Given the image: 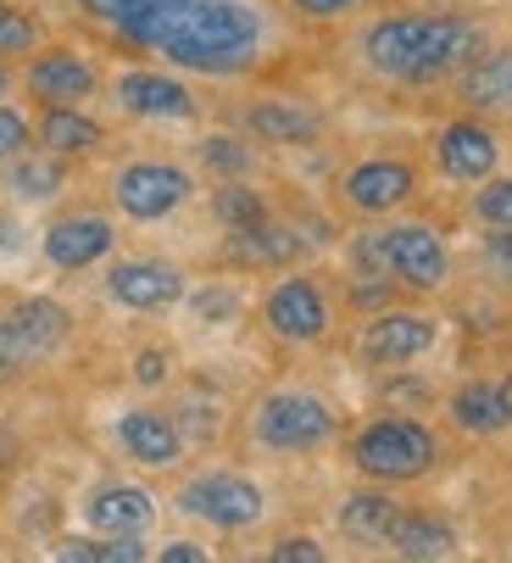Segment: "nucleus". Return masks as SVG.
I'll use <instances>...</instances> for the list:
<instances>
[{
  "mask_svg": "<svg viewBox=\"0 0 512 563\" xmlns=\"http://www.w3.org/2000/svg\"><path fill=\"white\" fill-rule=\"evenodd\" d=\"M474 218L490 223V229H512V179H490L474 196Z\"/></svg>",
  "mask_w": 512,
  "mask_h": 563,
  "instance_id": "nucleus-31",
  "label": "nucleus"
},
{
  "mask_svg": "<svg viewBox=\"0 0 512 563\" xmlns=\"http://www.w3.org/2000/svg\"><path fill=\"white\" fill-rule=\"evenodd\" d=\"M245 129L268 145H307L323 134V112H312L307 101H285V96H268L245 112Z\"/></svg>",
  "mask_w": 512,
  "mask_h": 563,
  "instance_id": "nucleus-19",
  "label": "nucleus"
},
{
  "mask_svg": "<svg viewBox=\"0 0 512 563\" xmlns=\"http://www.w3.org/2000/svg\"><path fill=\"white\" fill-rule=\"evenodd\" d=\"M7 185H12V196L18 201H51L56 190H62V163L51 151H18L12 156V174H7Z\"/></svg>",
  "mask_w": 512,
  "mask_h": 563,
  "instance_id": "nucleus-26",
  "label": "nucleus"
},
{
  "mask_svg": "<svg viewBox=\"0 0 512 563\" xmlns=\"http://www.w3.org/2000/svg\"><path fill=\"white\" fill-rule=\"evenodd\" d=\"M290 7H296L301 18H323V23H329V18H346L352 0H290Z\"/></svg>",
  "mask_w": 512,
  "mask_h": 563,
  "instance_id": "nucleus-35",
  "label": "nucleus"
},
{
  "mask_svg": "<svg viewBox=\"0 0 512 563\" xmlns=\"http://www.w3.org/2000/svg\"><path fill=\"white\" fill-rule=\"evenodd\" d=\"M134 7H145V0H84V12L101 18V23H118V18H129Z\"/></svg>",
  "mask_w": 512,
  "mask_h": 563,
  "instance_id": "nucleus-36",
  "label": "nucleus"
},
{
  "mask_svg": "<svg viewBox=\"0 0 512 563\" xmlns=\"http://www.w3.org/2000/svg\"><path fill=\"white\" fill-rule=\"evenodd\" d=\"M84 519H90L96 536H145L151 519H156V503L140 486H101L84 503Z\"/></svg>",
  "mask_w": 512,
  "mask_h": 563,
  "instance_id": "nucleus-18",
  "label": "nucleus"
},
{
  "mask_svg": "<svg viewBox=\"0 0 512 563\" xmlns=\"http://www.w3.org/2000/svg\"><path fill=\"white\" fill-rule=\"evenodd\" d=\"M190 174L185 168H174V163H129L118 179H112V201H118V212L123 218H134V223H156V218H167V212H179L185 201H190Z\"/></svg>",
  "mask_w": 512,
  "mask_h": 563,
  "instance_id": "nucleus-8",
  "label": "nucleus"
},
{
  "mask_svg": "<svg viewBox=\"0 0 512 563\" xmlns=\"http://www.w3.org/2000/svg\"><path fill=\"white\" fill-rule=\"evenodd\" d=\"M251 430L274 452H318L334 441V408L312 390H268L256 401Z\"/></svg>",
  "mask_w": 512,
  "mask_h": 563,
  "instance_id": "nucleus-5",
  "label": "nucleus"
},
{
  "mask_svg": "<svg viewBox=\"0 0 512 563\" xmlns=\"http://www.w3.org/2000/svg\"><path fill=\"white\" fill-rule=\"evenodd\" d=\"M201 163H207L212 174H223V179H240V174L251 168V151H245L240 140H229V134H212V140L201 145Z\"/></svg>",
  "mask_w": 512,
  "mask_h": 563,
  "instance_id": "nucleus-30",
  "label": "nucleus"
},
{
  "mask_svg": "<svg viewBox=\"0 0 512 563\" xmlns=\"http://www.w3.org/2000/svg\"><path fill=\"white\" fill-rule=\"evenodd\" d=\"M34 134H40V151H51V156H84V151H96L107 140L101 123L84 118L78 107H45Z\"/></svg>",
  "mask_w": 512,
  "mask_h": 563,
  "instance_id": "nucleus-25",
  "label": "nucleus"
},
{
  "mask_svg": "<svg viewBox=\"0 0 512 563\" xmlns=\"http://www.w3.org/2000/svg\"><path fill=\"white\" fill-rule=\"evenodd\" d=\"M223 257H229V263H240V268H285V263H296V257H301V240H296L285 223L263 218V223L229 229Z\"/></svg>",
  "mask_w": 512,
  "mask_h": 563,
  "instance_id": "nucleus-20",
  "label": "nucleus"
},
{
  "mask_svg": "<svg viewBox=\"0 0 512 563\" xmlns=\"http://www.w3.org/2000/svg\"><path fill=\"white\" fill-rule=\"evenodd\" d=\"M134 374H140V385H162L167 379V352H140Z\"/></svg>",
  "mask_w": 512,
  "mask_h": 563,
  "instance_id": "nucleus-38",
  "label": "nucleus"
},
{
  "mask_svg": "<svg viewBox=\"0 0 512 563\" xmlns=\"http://www.w3.org/2000/svg\"><path fill=\"white\" fill-rule=\"evenodd\" d=\"M67 324H73L67 307H56L45 296H29V301L7 307L0 312V379H18L40 357H51L67 341Z\"/></svg>",
  "mask_w": 512,
  "mask_h": 563,
  "instance_id": "nucleus-6",
  "label": "nucleus"
},
{
  "mask_svg": "<svg viewBox=\"0 0 512 563\" xmlns=\"http://www.w3.org/2000/svg\"><path fill=\"white\" fill-rule=\"evenodd\" d=\"M352 263L374 279H396L407 290H441L452 274V257L441 246V234L430 223H385L357 234Z\"/></svg>",
  "mask_w": 512,
  "mask_h": 563,
  "instance_id": "nucleus-3",
  "label": "nucleus"
},
{
  "mask_svg": "<svg viewBox=\"0 0 512 563\" xmlns=\"http://www.w3.org/2000/svg\"><path fill=\"white\" fill-rule=\"evenodd\" d=\"M107 290L112 301L134 307V312H162L185 296V274L174 263H156V257H134V263H118L107 274Z\"/></svg>",
  "mask_w": 512,
  "mask_h": 563,
  "instance_id": "nucleus-15",
  "label": "nucleus"
},
{
  "mask_svg": "<svg viewBox=\"0 0 512 563\" xmlns=\"http://www.w3.org/2000/svg\"><path fill=\"white\" fill-rule=\"evenodd\" d=\"M196 307H201V318H229V312L240 307V296H229V290H201Z\"/></svg>",
  "mask_w": 512,
  "mask_h": 563,
  "instance_id": "nucleus-37",
  "label": "nucleus"
},
{
  "mask_svg": "<svg viewBox=\"0 0 512 563\" xmlns=\"http://www.w3.org/2000/svg\"><path fill=\"white\" fill-rule=\"evenodd\" d=\"M485 51V29L468 18H385L363 34V56L396 85H435Z\"/></svg>",
  "mask_w": 512,
  "mask_h": 563,
  "instance_id": "nucleus-2",
  "label": "nucleus"
},
{
  "mask_svg": "<svg viewBox=\"0 0 512 563\" xmlns=\"http://www.w3.org/2000/svg\"><path fill=\"white\" fill-rule=\"evenodd\" d=\"M112 29L134 45L162 51L174 67L212 73V78L245 73L263 51V18L245 0H145Z\"/></svg>",
  "mask_w": 512,
  "mask_h": 563,
  "instance_id": "nucleus-1",
  "label": "nucleus"
},
{
  "mask_svg": "<svg viewBox=\"0 0 512 563\" xmlns=\"http://www.w3.org/2000/svg\"><path fill=\"white\" fill-rule=\"evenodd\" d=\"M29 118L23 112H12V107H0V156H7V163H12V156L18 151H29Z\"/></svg>",
  "mask_w": 512,
  "mask_h": 563,
  "instance_id": "nucleus-32",
  "label": "nucleus"
},
{
  "mask_svg": "<svg viewBox=\"0 0 512 563\" xmlns=\"http://www.w3.org/2000/svg\"><path fill=\"white\" fill-rule=\"evenodd\" d=\"M7 90H12V67L0 62V101H7Z\"/></svg>",
  "mask_w": 512,
  "mask_h": 563,
  "instance_id": "nucleus-40",
  "label": "nucleus"
},
{
  "mask_svg": "<svg viewBox=\"0 0 512 563\" xmlns=\"http://www.w3.org/2000/svg\"><path fill=\"white\" fill-rule=\"evenodd\" d=\"M340 196H346L352 212L363 218H379V212H396L401 201L418 196V174L407 163H396V156H374V163L352 168L346 185H340Z\"/></svg>",
  "mask_w": 512,
  "mask_h": 563,
  "instance_id": "nucleus-13",
  "label": "nucleus"
},
{
  "mask_svg": "<svg viewBox=\"0 0 512 563\" xmlns=\"http://www.w3.org/2000/svg\"><path fill=\"white\" fill-rule=\"evenodd\" d=\"M452 424H457L463 435H479V441L501 435V430L512 424L501 385H496V379H468V385H457V390H452Z\"/></svg>",
  "mask_w": 512,
  "mask_h": 563,
  "instance_id": "nucleus-22",
  "label": "nucleus"
},
{
  "mask_svg": "<svg viewBox=\"0 0 512 563\" xmlns=\"http://www.w3.org/2000/svg\"><path fill=\"white\" fill-rule=\"evenodd\" d=\"M485 257H490V268H496V274H507V279H512V229L485 234Z\"/></svg>",
  "mask_w": 512,
  "mask_h": 563,
  "instance_id": "nucleus-34",
  "label": "nucleus"
},
{
  "mask_svg": "<svg viewBox=\"0 0 512 563\" xmlns=\"http://www.w3.org/2000/svg\"><path fill=\"white\" fill-rule=\"evenodd\" d=\"M263 324H268L279 341H296V346L323 341V330H329V301H323V290H318L312 279H279V285L268 290V301H263Z\"/></svg>",
  "mask_w": 512,
  "mask_h": 563,
  "instance_id": "nucleus-10",
  "label": "nucleus"
},
{
  "mask_svg": "<svg viewBox=\"0 0 512 563\" xmlns=\"http://www.w3.org/2000/svg\"><path fill=\"white\" fill-rule=\"evenodd\" d=\"M401 508L390 492H357L340 503V530H346L357 547H390V530H396Z\"/></svg>",
  "mask_w": 512,
  "mask_h": 563,
  "instance_id": "nucleus-23",
  "label": "nucleus"
},
{
  "mask_svg": "<svg viewBox=\"0 0 512 563\" xmlns=\"http://www.w3.org/2000/svg\"><path fill=\"white\" fill-rule=\"evenodd\" d=\"M118 107L129 118H151V123H190L196 118V96L179 85V78L145 73V67L118 78Z\"/></svg>",
  "mask_w": 512,
  "mask_h": 563,
  "instance_id": "nucleus-14",
  "label": "nucleus"
},
{
  "mask_svg": "<svg viewBox=\"0 0 512 563\" xmlns=\"http://www.w3.org/2000/svg\"><path fill=\"white\" fill-rule=\"evenodd\" d=\"M501 396H507V413H512V374L501 379Z\"/></svg>",
  "mask_w": 512,
  "mask_h": 563,
  "instance_id": "nucleus-41",
  "label": "nucleus"
},
{
  "mask_svg": "<svg viewBox=\"0 0 512 563\" xmlns=\"http://www.w3.org/2000/svg\"><path fill=\"white\" fill-rule=\"evenodd\" d=\"M40 40H45L40 23L23 7H7V0H0V56H34Z\"/></svg>",
  "mask_w": 512,
  "mask_h": 563,
  "instance_id": "nucleus-29",
  "label": "nucleus"
},
{
  "mask_svg": "<svg viewBox=\"0 0 512 563\" xmlns=\"http://www.w3.org/2000/svg\"><path fill=\"white\" fill-rule=\"evenodd\" d=\"M390 547L396 558H412V563H435V558H452L457 552V530L435 514H401L396 530H390Z\"/></svg>",
  "mask_w": 512,
  "mask_h": 563,
  "instance_id": "nucleus-24",
  "label": "nucleus"
},
{
  "mask_svg": "<svg viewBox=\"0 0 512 563\" xmlns=\"http://www.w3.org/2000/svg\"><path fill=\"white\" fill-rule=\"evenodd\" d=\"M23 85H29V96H34L40 107H78V101L96 96L101 73L84 62L78 51H62V45H56V51H45V56L29 62Z\"/></svg>",
  "mask_w": 512,
  "mask_h": 563,
  "instance_id": "nucleus-11",
  "label": "nucleus"
},
{
  "mask_svg": "<svg viewBox=\"0 0 512 563\" xmlns=\"http://www.w3.org/2000/svg\"><path fill=\"white\" fill-rule=\"evenodd\" d=\"M179 508L190 519H207L212 530H251L256 519H263V492L251 486L245 474H196L190 486L179 492Z\"/></svg>",
  "mask_w": 512,
  "mask_h": 563,
  "instance_id": "nucleus-7",
  "label": "nucleus"
},
{
  "mask_svg": "<svg viewBox=\"0 0 512 563\" xmlns=\"http://www.w3.org/2000/svg\"><path fill=\"white\" fill-rule=\"evenodd\" d=\"M118 441H123V452H129L134 463H145V468H174L179 452H185L179 424L167 419V413H151V408L123 413V419H118Z\"/></svg>",
  "mask_w": 512,
  "mask_h": 563,
  "instance_id": "nucleus-17",
  "label": "nucleus"
},
{
  "mask_svg": "<svg viewBox=\"0 0 512 563\" xmlns=\"http://www.w3.org/2000/svg\"><path fill=\"white\" fill-rule=\"evenodd\" d=\"M212 212L229 223V229H245V223H263L268 218V201L256 196L251 185H240V179H229L218 196H212Z\"/></svg>",
  "mask_w": 512,
  "mask_h": 563,
  "instance_id": "nucleus-28",
  "label": "nucleus"
},
{
  "mask_svg": "<svg viewBox=\"0 0 512 563\" xmlns=\"http://www.w3.org/2000/svg\"><path fill=\"white\" fill-rule=\"evenodd\" d=\"M352 463L379 486H401V479H418L441 463V441L418 419H374L352 441Z\"/></svg>",
  "mask_w": 512,
  "mask_h": 563,
  "instance_id": "nucleus-4",
  "label": "nucleus"
},
{
  "mask_svg": "<svg viewBox=\"0 0 512 563\" xmlns=\"http://www.w3.org/2000/svg\"><path fill=\"white\" fill-rule=\"evenodd\" d=\"M435 163H441V174L457 179V185H485V179L496 174V163H501V145H496V134H490L485 123L457 118V123H446L441 140H435Z\"/></svg>",
  "mask_w": 512,
  "mask_h": 563,
  "instance_id": "nucleus-12",
  "label": "nucleus"
},
{
  "mask_svg": "<svg viewBox=\"0 0 512 563\" xmlns=\"http://www.w3.org/2000/svg\"><path fill=\"white\" fill-rule=\"evenodd\" d=\"M112 223L96 218V212H78V218H56L45 229V263L62 268V274H78V268H90L112 252Z\"/></svg>",
  "mask_w": 512,
  "mask_h": 563,
  "instance_id": "nucleus-16",
  "label": "nucleus"
},
{
  "mask_svg": "<svg viewBox=\"0 0 512 563\" xmlns=\"http://www.w3.org/2000/svg\"><path fill=\"white\" fill-rule=\"evenodd\" d=\"M56 558H67V563H140L145 558V547H140V536H67V541H56Z\"/></svg>",
  "mask_w": 512,
  "mask_h": 563,
  "instance_id": "nucleus-27",
  "label": "nucleus"
},
{
  "mask_svg": "<svg viewBox=\"0 0 512 563\" xmlns=\"http://www.w3.org/2000/svg\"><path fill=\"white\" fill-rule=\"evenodd\" d=\"M268 558H274V563H323L329 552H323V547H318L312 536H290V541H279V547H274Z\"/></svg>",
  "mask_w": 512,
  "mask_h": 563,
  "instance_id": "nucleus-33",
  "label": "nucleus"
},
{
  "mask_svg": "<svg viewBox=\"0 0 512 563\" xmlns=\"http://www.w3.org/2000/svg\"><path fill=\"white\" fill-rule=\"evenodd\" d=\"M430 346H435V318L412 312V307H390V312L368 318L363 335H357V357L368 368H401V363L423 357Z\"/></svg>",
  "mask_w": 512,
  "mask_h": 563,
  "instance_id": "nucleus-9",
  "label": "nucleus"
},
{
  "mask_svg": "<svg viewBox=\"0 0 512 563\" xmlns=\"http://www.w3.org/2000/svg\"><path fill=\"white\" fill-rule=\"evenodd\" d=\"M457 96L474 112H512V51H479L457 73Z\"/></svg>",
  "mask_w": 512,
  "mask_h": 563,
  "instance_id": "nucleus-21",
  "label": "nucleus"
},
{
  "mask_svg": "<svg viewBox=\"0 0 512 563\" xmlns=\"http://www.w3.org/2000/svg\"><path fill=\"white\" fill-rule=\"evenodd\" d=\"M201 558H207V552H201L196 541H167V547H162V563H201Z\"/></svg>",
  "mask_w": 512,
  "mask_h": 563,
  "instance_id": "nucleus-39",
  "label": "nucleus"
}]
</instances>
